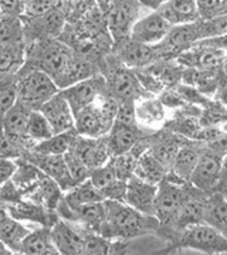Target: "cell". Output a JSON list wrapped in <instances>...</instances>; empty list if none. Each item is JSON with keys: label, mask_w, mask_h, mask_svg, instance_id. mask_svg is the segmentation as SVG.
Instances as JSON below:
<instances>
[{"label": "cell", "mask_w": 227, "mask_h": 255, "mask_svg": "<svg viewBox=\"0 0 227 255\" xmlns=\"http://www.w3.org/2000/svg\"><path fill=\"white\" fill-rule=\"evenodd\" d=\"M61 200L70 207V209H77L84 204H90L94 201H102L105 200L102 197L100 191L94 187V184L88 180L75 184L73 189L64 191Z\"/></svg>", "instance_id": "obj_30"}, {"label": "cell", "mask_w": 227, "mask_h": 255, "mask_svg": "<svg viewBox=\"0 0 227 255\" xmlns=\"http://www.w3.org/2000/svg\"><path fill=\"white\" fill-rule=\"evenodd\" d=\"M30 111L31 110L26 105L16 102L3 117L1 127H0L3 135L7 137V140L11 145L21 152V155L23 152L30 150L34 146V142L27 136V132H26Z\"/></svg>", "instance_id": "obj_10"}, {"label": "cell", "mask_w": 227, "mask_h": 255, "mask_svg": "<svg viewBox=\"0 0 227 255\" xmlns=\"http://www.w3.org/2000/svg\"><path fill=\"white\" fill-rule=\"evenodd\" d=\"M226 119V104L216 100H210L209 104L202 108L199 122L202 127H225Z\"/></svg>", "instance_id": "obj_35"}, {"label": "cell", "mask_w": 227, "mask_h": 255, "mask_svg": "<svg viewBox=\"0 0 227 255\" xmlns=\"http://www.w3.org/2000/svg\"><path fill=\"white\" fill-rule=\"evenodd\" d=\"M70 149L91 170L107 163L112 157L107 143V135L100 137H87L78 135Z\"/></svg>", "instance_id": "obj_19"}, {"label": "cell", "mask_w": 227, "mask_h": 255, "mask_svg": "<svg viewBox=\"0 0 227 255\" xmlns=\"http://www.w3.org/2000/svg\"><path fill=\"white\" fill-rule=\"evenodd\" d=\"M135 119L146 132H156L166 122V108L158 97H146L135 102Z\"/></svg>", "instance_id": "obj_22"}, {"label": "cell", "mask_w": 227, "mask_h": 255, "mask_svg": "<svg viewBox=\"0 0 227 255\" xmlns=\"http://www.w3.org/2000/svg\"><path fill=\"white\" fill-rule=\"evenodd\" d=\"M23 38V27L17 16H6L0 17V44L18 43Z\"/></svg>", "instance_id": "obj_36"}, {"label": "cell", "mask_w": 227, "mask_h": 255, "mask_svg": "<svg viewBox=\"0 0 227 255\" xmlns=\"http://www.w3.org/2000/svg\"><path fill=\"white\" fill-rule=\"evenodd\" d=\"M178 63L183 68L198 70H220L225 68L226 48H213L195 41L188 50L182 51L176 57Z\"/></svg>", "instance_id": "obj_12"}, {"label": "cell", "mask_w": 227, "mask_h": 255, "mask_svg": "<svg viewBox=\"0 0 227 255\" xmlns=\"http://www.w3.org/2000/svg\"><path fill=\"white\" fill-rule=\"evenodd\" d=\"M105 91H107L105 78L102 77L101 73H97L88 77V78H85V80L74 82L71 85L60 90L58 92L64 100L68 102L70 108L75 115L78 111L88 107L91 102H94L101 94H104Z\"/></svg>", "instance_id": "obj_9"}, {"label": "cell", "mask_w": 227, "mask_h": 255, "mask_svg": "<svg viewBox=\"0 0 227 255\" xmlns=\"http://www.w3.org/2000/svg\"><path fill=\"white\" fill-rule=\"evenodd\" d=\"M156 236L168 243L164 253H173L178 250H195L205 254H226L227 236L210 227L205 223L192 224L179 230L159 227Z\"/></svg>", "instance_id": "obj_3"}, {"label": "cell", "mask_w": 227, "mask_h": 255, "mask_svg": "<svg viewBox=\"0 0 227 255\" xmlns=\"http://www.w3.org/2000/svg\"><path fill=\"white\" fill-rule=\"evenodd\" d=\"M101 74L105 78L107 92L118 102H122V101L136 102L146 97H152L142 88V85L136 78L135 71L132 68H128L127 65H124L119 60L118 63L108 61L107 67L102 70Z\"/></svg>", "instance_id": "obj_5"}, {"label": "cell", "mask_w": 227, "mask_h": 255, "mask_svg": "<svg viewBox=\"0 0 227 255\" xmlns=\"http://www.w3.org/2000/svg\"><path fill=\"white\" fill-rule=\"evenodd\" d=\"M54 7V0H26L24 11L30 17L43 16Z\"/></svg>", "instance_id": "obj_40"}, {"label": "cell", "mask_w": 227, "mask_h": 255, "mask_svg": "<svg viewBox=\"0 0 227 255\" xmlns=\"http://www.w3.org/2000/svg\"><path fill=\"white\" fill-rule=\"evenodd\" d=\"M24 47L21 41L0 44V75H13L23 68Z\"/></svg>", "instance_id": "obj_31"}, {"label": "cell", "mask_w": 227, "mask_h": 255, "mask_svg": "<svg viewBox=\"0 0 227 255\" xmlns=\"http://www.w3.org/2000/svg\"><path fill=\"white\" fill-rule=\"evenodd\" d=\"M159 221L155 216L144 214L127 203L105 200V220L98 234L111 240L131 241L146 234H156Z\"/></svg>", "instance_id": "obj_2"}, {"label": "cell", "mask_w": 227, "mask_h": 255, "mask_svg": "<svg viewBox=\"0 0 227 255\" xmlns=\"http://www.w3.org/2000/svg\"><path fill=\"white\" fill-rule=\"evenodd\" d=\"M115 44L118 46L117 58L124 65H127L128 68H132V70L144 68L149 64L162 60L156 44L155 46L141 44V43L132 41L129 37Z\"/></svg>", "instance_id": "obj_14"}, {"label": "cell", "mask_w": 227, "mask_h": 255, "mask_svg": "<svg viewBox=\"0 0 227 255\" xmlns=\"http://www.w3.org/2000/svg\"><path fill=\"white\" fill-rule=\"evenodd\" d=\"M114 122L122 125H138L135 119V102H127V101L119 102Z\"/></svg>", "instance_id": "obj_39"}, {"label": "cell", "mask_w": 227, "mask_h": 255, "mask_svg": "<svg viewBox=\"0 0 227 255\" xmlns=\"http://www.w3.org/2000/svg\"><path fill=\"white\" fill-rule=\"evenodd\" d=\"M17 73V102L26 105L30 110H38L45 101L60 91L55 82L43 71L20 68Z\"/></svg>", "instance_id": "obj_6"}, {"label": "cell", "mask_w": 227, "mask_h": 255, "mask_svg": "<svg viewBox=\"0 0 227 255\" xmlns=\"http://www.w3.org/2000/svg\"><path fill=\"white\" fill-rule=\"evenodd\" d=\"M203 146L202 142L188 139L185 145L178 150L176 156L173 157L172 164L166 172V179L181 184H189L191 174L196 166L198 157H199L200 147Z\"/></svg>", "instance_id": "obj_16"}, {"label": "cell", "mask_w": 227, "mask_h": 255, "mask_svg": "<svg viewBox=\"0 0 227 255\" xmlns=\"http://www.w3.org/2000/svg\"><path fill=\"white\" fill-rule=\"evenodd\" d=\"M50 234L58 254L82 255V231L78 224L58 217L50 227Z\"/></svg>", "instance_id": "obj_13"}, {"label": "cell", "mask_w": 227, "mask_h": 255, "mask_svg": "<svg viewBox=\"0 0 227 255\" xmlns=\"http://www.w3.org/2000/svg\"><path fill=\"white\" fill-rule=\"evenodd\" d=\"M18 254L27 255H55L58 254L55 250L50 227L41 226L33 231H28V234L21 240L18 247Z\"/></svg>", "instance_id": "obj_27"}, {"label": "cell", "mask_w": 227, "mask_h": 255, "mask_svg": "<svg viewBox=\"0 0 227 255\" xmlns=\"http://www.w3.org/2000/svg\"><path fill=\"white\" fill-rule=\"evenodd\" d=\"M24 10L23 0H0V13L6 16H17Z\"/></svg>", "instance_id": "obj_42"}, {"label": "cell", "mask_w": 227, "mask_h": 255, "mask_svg": "<svg viewBox=\"0 0 227 255\" xmlns=\"http://www.w3.org/2000/svg\"><path fill=\"white\" fill-rule=\"evenodd\" d=\"M189 183L206 194L216 190L226 191V155L202 146Z\"/></svg>", "instance_id": "obj_4"}, {"label": "cell", "mask_w": 227, "mask_h": 255, "mask_svg": "<svg viewBox=\"0 0 227 255\" xmlns=\"http://www.w3.org/2000/svg\"><path fill=\"white\" fill-rule=\"evenodd\" d=\"M141 11V3L138 0H109L105 11L107 26L115 43L129 37Z\"/></svg>", "instance_id": "obj_8"}, {"label": "cell", "mask_w": 227, "mask_h": 255, "mask_svg": "<svg viewBox=\"0 0 227 255\" xmlns=\"http://www.w3.org/2000/svg\"><path fill=\"white\" fill-rule=\"evenodd\" d=\"M31 57L30 67L47 74L58 90L98 73L88 60L74 53L68 46L53 40H43L34 46Z\"/></svg>", "instance_id": "obj_1"}, {"label": "cell", "mask_w": 227, "mask_h": 255, "mask_svg": "<svg viewBox=\"0 0 227 255\" xmlns=\"http://www.w3.org/2000/svg\"><path fill=\"white\" fill-rule=\"evenodd\" d=\"M26 132H27V136L34 142V145L54 135V132H53V129L50 127V124L47 122L44 115L38 110L30 111Z\"/></svg>", "instance_id": "obj_34"}, {"label": "cell", "mask_w": 227, "mask_h": 255, "mask_svg": "<svg viewBox=\"0 0 227 255\" xmlns=\"http://www.w3.org/2000/svg\"><path fill=\"white\" fill-rule=\"evenodd\" d=\"M64 159H65V163H67V167H68V172L71 174V177H73V180L75 184L85 182V180L90 179L91 169L82 162L78 156L74 153L71 149H68V150L64 153Z\"/></svg>", "instance_id": "obj_37"}, {"label": "cell", "mask_w": 227, "mask_h": 255, "mask_svg": "<svg viewBox=\"0 0 227 255\" xmlns=\"http://www.w3.org/2000/svg\"><path fill=\"white\" fill-rule=\"evenodd\" d=\"M166 172H168V169L148 149L138 157L135 169H134V176L142 179L144 182L159 184V182L166 176Z\"/></svg>", "instance_id": "obj_29"}, {"label": "cell", "mask_w": 227, "mask_h": 255, "mask_svg": "<svg viewBox=\"0 0 227 255\" xmlns=\"http://www.w3.org/2000/svg\"><path fill=\"white\" fill-rule=\"evenodd\" d=\"M78 136L75 129H70L61 133H54L45 140H41L33 146L30 150H34L38 153H45V155H64Z\"/></svg>", "instance_id": "obj_32"}, {"label": "cell", "mask_w": 227, "mask_h": 255, "mask_svg": "<svg viewBox=\"0 0 227 255\" xmlns=\"http://www.w3.org/2000/svg\"><path fill=\"white\" fill-rule=\"evenodd\" d=\"M199 18H210L226 13L225 0H195Z\"/></svg>", "instance_id": "obj_38"}, {"label": "cell", "mask_w": 227, "mask_h": 255, "mask_svg": "<svg viewBox=\"0 0 227 255\" xmlns=\"http://www.w3.org/2000/svg\"><path fill=\"white\" fill-rule=\"evenodd\" d=\"M90 182L94 187L100 191L105 200L124 201L127 182L118 179L112 160L109 159L107 163L91 170Z\"/></svg>", "instance_id": "obj_18"}, {"label": "cell", "mask_w": 227, "mask_h": 255, "mask_svg": "<svg viewBox=\"0 0 227 255\" xmlns=\"http://www.w3.org/2000/svg\"><path fill=\"white\" fill-rule=\"evenodd\" d=\"M17 169V163L11 159L0 157V187L6 182H9L11 176Z\"/></svg>", "instance_id": "obj_41"}, {"label": "cell", "mask_w": 227, "mask_h": 255, "mask_svg": "<svg viewBox=\"0 0 227 255\" xmlns=\"http://www.w3.org/2000/svg\"><path fill=\"white\" fill-rule=\"evenodd\" d=\"M158 190V184L144 182L142 179L131 176L127 180L124 203L138 210L144 214L155 216V196Z\"/></svg>", "instance_id": "obj_20"}, {"label": "cell", "mask_w": 227, "mask_h": 255, "mask_svg": "<svg viewBox=\"0 0 227 255\" xmlns=\"http://www.w3.org/2000/svg\"><path fill=\"white\" fill-rule=\"evenodd\" d=\"M17 102V74L0 75V127L6 112Z\"/></svg>", "instance_id": "obj_33"}, {"label": "cell", "mask_w": 227, "mask_h": 255, "mask_svg": "<svg viewBox=\"0 0 227 255\" xmlns=\"http://www.w3.org/2000/svg\"><path fill=\"white\" fill-rule=\"evenodd\" d=\"M158 11L171 26L188 24L199 18L195 0H168Z\"/></svg>", "instance_id": "obj_26"}, {"label": "cell", "mask_w": 227, "mask_h": 255, "mask_svg": "<svg viewBox=\"0 0 227 255\" xmlns=\"http://www.w3.org/2000/svg\"><path fill=\"white\" fill-rule=\"evenodd\" d=\"M20 157L27 160L28 163L34 164L41 173H44L47 177L54 180L58 184V187L63 190V193L73 189L75 186L73 177L68 172L64 155H45V153H38L34 150H26Z\"/></svg>", "instance_id": "obj_11"}, {"label": "cell", "mask_w": 227, "mask_h": 255, "mask_svg": "<svg viewBox=\"0 0 227 255\" xmlns=\"http://www.w3.org/2000/svg\"><path fill=\"white\" fill-rule=\"evenodd\" d=\"M202 223L227 236V201L226 191L216 190L205 199Z\"/></svg>", "instance_id": "obj_25"}, {"label": "cell", "mask_w": 227, "mask_h": 255, "mask_svg": "<svg viewBox=\"0 0 227 255\" xmlns=\"http://www.w3.org/2000/svg\"><path fill=\"white\" fill-rule=\"evenodd\" d=\"M171 27L172 26L158 11H154L136 20L129 31V38L141 44L155 46L164 40Z\"/></svg>", "instance_id": "obj_15"}, {"label": "cell", "mask_w": 227, "mask_h": 255, "mask_svg": "<svg viewBox=\"0 0 227 255\" xmlns=\"http://www.w3.org/2000/svg\"><path fill=\"white\" fill-rule=\"evenodd\" d=\"M206 193L198 190L192 186V190L186 200L183 201L181 209L178 210L176 216L173 220L166 224V226H159L164 228H171V230H179V228L188 227L192 224L202 223V216H203V206H205V199Z\"/></svg>", "instance_id": "obj_23"}, {"label": "cell", "mask_w": 227, "mask_h": 255, "mask_svg": "<svg viewBox=\"0 0 227 255\" xmlns=\"http://www.w3.org/2000/svg\"><path fill=\"white\" fill-rule=\"evenodd\" d=\"M111 127H112V122L104 117L97 100L74 115V129L81 136H104L108 133Z\"/></svg>", "instance_id": "obj_17"}, {"label": "cell", "mask_w": 227, "mask_h": 255, "mask_svg": "<svg viewBox=\"0 0 227 255\" xmlns=\"http://www.w3.org/2000/svg\"><path fill=\"white\" fill-rule=\"evenodd\" d=\"M38 111L44 115L54 133H61L65 130L74 129L73 111L70 108L68 102L60 95V92H57L50 100L45 101Z\"/></svg>", "instance_id": "obj_21"}, {"label": "cell", "mask_w": 227, "mask_h": 255, "mask_svg": "<svg viewBox=\"0 0 227 255\" xmlns=\"http://www.w3.org/2000/svg\"><path fill=\"white\" fill-rule=\"evenodd\" d=\"M141 4H144L145 7L148 9H152V10H158L162 4H165L168 0H138Z\"/></svg>", "instance_id": "obj_43"}, {"label": "cell", "mask_w": 227, "mask_h": 255, "mask_svg": "<svg viewBox=\"0 0 227 255\" xmlns=\"http://www.w3.org/2000/svg\"><path fill=\"white\" fill-rule=\"evenodd\" d=\"M191 190V183L181 184L171 182L166 177L159 182L155 196V217L159 221V226H166L172 221Z\"/></svg>", "instance_id": "obj_7"}, {"label": "cell", "mask_w": 227, "mask_h": 255, "mask_svg": "<svg viewBox=\"0 0 227 255\" xmlns=\"http://www.w3.org/2000/svg\"><path fill=\"white\" fill-rule=\"evenodd\" d=\"M27 227L13 219L6 210L0 209V241L14 254L18 253L21 240L28 234Z\"/></svg>", "instance_id": "obj_28"}, {"label": "cell", "mask_w": 227, "mask_h": 255, "mask_svg": "<svg viewBox=\"0 0 227 255\" xmlns=\"http://www.w3.org/2000/svg\"><path fill=\"white\" fill-rule=\"evenodd\" d=\"M146 132L139 125H122V124H112V127L107 133V143L111 152V156H118L128 152L135 142Z\"/></svg>", "instance_id": "obj_24"}]
</instances>
